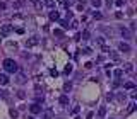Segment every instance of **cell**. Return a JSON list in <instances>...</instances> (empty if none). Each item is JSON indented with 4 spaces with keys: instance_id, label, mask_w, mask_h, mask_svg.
<instances>
[{
    "instance_id": "f1b7e54d",
    "label": "cell",
    "mask_w": 137,
    "mask_h": 119,
    "mask_svg": "<svg viewBox=\"0 0 137 119\" xmlns=\"http://www.w3.org/2000/svg\"><path fill=\"white\" fill-rule=\"evenodd\" d=\"M98 43H100L101 46H105V39H103V37H98Z\"/></svg>"
},
{
    "instance_id": "83f0119b",
    "label": "cell",
    "mask_w": 137,
    "mask_h": 119,
    "mask_svg": "<svg viewBox=\"0 0 137 119\" xmlns=\"http://www.w3.org/2000/svg\"><path fill=\"white\" fill-rule=\"evenodd\" d=\"M110 54H112V58H113V60H118V54H116V53H113V51H110Z\"/></svg>"
},
{
    "instance_id": "4dcf8cb0",
    "label": "cell",
    "mask_w": 137,
    "mask_h": 119,
    "mask_svg": "<svg viewBox=\"0 0 137 119\" xmlns=\"http://www.w3.org/2000/svg\"><path fill=\"white\" fill-rule=\"evenodd\" d=\"M115 4H116V5H118V7H120V5H122V4H123V0H116Z\"/></svg>"
},
{
    "instance_id": "603a6c76",
    "label": "cell",
    "mask_w": 137,
    "mask_h": 119,
    "mask_svg": "<svg viewBox=\"0 0 137 119\" xmlns=\"http://www.w3.org/2000/svg\"><path fill=\"white\" fill-rule=\"evenodd\" d=\"M60 24H62L63 29H69V22H67V21H60Z\"/></svg>"
},
{
    "instance_id": "d6986e66",
    "label": "cell",
    "mask_w": 137,
    "mask_h": 119,
    "mask_svg": "<svg viewBox=\"0 0 137 119\" xmlns=\"http://www.w3.org/2000/svg\"><path fill=\"white\" fill-rule=\"evenodd\" d=\"M134 109H135V102H130V104H129V109H127V111H129V112H134Z\"/></svg>"
},
{
    "instance_id": "484cf974",
    "label": "cell",
    "mask_w": 137,
    "mask_h": 119,
    "mask_svg": "<svg viewBox=\"0 0 137 119\" xmlns=\"http://www.w3.org/2000/svg\"><path fill=\"white\" fill-rule=\"evenodd\" d=\"M101 49H103L105 53H110V51H112V49H110V48H108V46H101Z\"/></svg>"
},
{
    "instance_id": "836d02e7",
    "label": "cell",
    "mask_w": 137,
    "mask_h": 119,
    "mask_svg": "<svg viewBox=\"0 0 137 119\" xmlns=\"http://www.w3.org/2000/svg\"><path fill=\"white\" fill-rule=\"evenodd\" d=\"M28 119H34V117H28Z\"/></svg>"
},
{
    "instance_id": "d4e9b609",
    "label": "cell",
    "mask_w": 137,
    "mask_h": 119,
    "mask_svg": "<svg viewBox=\"0 0 137 119\" xmlns=\"http://www.w3.org/2000/svg\"><path fill=\"white\" fill-rule=\"evenodd\" d=\"M93 17H94V19H101L103 15H101V12H94V14H93Z\"/></svg>"
},
{
    "instance_id": "7a4b0ae2",
    "label": "cell",
    "mask_w": 137,
    "mask_h": 119,
    "mask_svg": "<svg viewBox=\"0 0 137 119\" xmlns=\"http://www.w3.org/2000/svg\"><path fill=\"white\" fill-rule=\"evenodd\" d=\"M118 49H120L122 53H130V51H132L130 44H127V43H120V44H118Z\"/></svg>"
},
{
    "instance_id": "9c48e42d",
    "label": "cell",
    "mask_w": 137,
    "mask_h": 119,
    "mask_svg": "<svg viewBox=\"0 0 137 119\" xmlns=\"http://www.w3.org/2000/svg\"><path fill=\"white\" fill-rule=\"evenodd\" d=\"M105 116H106V107H100V111H98V117L103 119Z\"/></svg>"
},
{
    "instance_id": "9a60e30c",
    "label": "cell",
    "mask_w": 137,
    "mask_h": 119,
    "mask_svg": "<svg viewBox=\"0 0 137 119\" xmlns=\"http://www.w3.org/2000/svg\"><path fill=\"white\" fill-rule=\"evenodd\" d=\"M9 114H10V117H14V119H16L17 116H19V112H17L16 109H10V111H9Z\"/></svg>"
},
{
    "instance_id": "d6a6232c",
    "label": "cell",
    "mask_w": 137,
    "mask_h": 119,
    "mask_svg": "<svg viewBox=\"0 0 137 119\" xmlns=\"http://www.w3.org/2000/svg\"><path fill=\"white\" fill-rule=\"evenodd\" d=\"M58 2H60L62 5H67V0H58Z\"/></svg>"
},
{
    "instance_id": "44dd1931",
    "label": "cell",
    "mask_w": 137,
    "mask_h": 119,
    "mask_svg": "<svg viewBox=\"0 0 137 119\" xmlns=\"http://www.w3.org/2000/svg\"><path fill=\"white\" fill-rule=\"evenodd\" d=\"M17 97H19V99H24L26 97V92L24 90H19V92H17Z\"/></svg>"
},
{
    "instance_id": "f546056e",
    "label": "cell",
    "mask_w": 137,
    "mask_h": 119,
    "mask_svg": "<svg viewBox=\"0 0 137 119\" xmlns=\"http://www.w3.org/2000/svg\"><path fill=\"white\" fill-rule=\"evenodd\" d=\"M69 27H74V29H75V27H77V21H72V24L69 26Z\"/></svg>"
},
{
    "instance_id": "cb8c5ba5",
    "label": "cell",
    "mask_w": 137,
    "mask_h": 119,
    "mask_svg": "<svg viewBox=\"0 0 137 119\" xmlns=\"http://www.w3.org/2000/svg\"><path fill=\"white\" fill-rule=\"evenodd\" d=\"M70 72H72V65H67V66H65V73L69 75V73H70Z\"/></svg>"
},
{
    "instance_id": "30bf717a",
    "label": "cell",
    "mask_w": 137,
    "mask_h": 119,
    "mask_svg": "<svg viewBox=\"0 0 137 119\" xmlns=\"http://www.w3.org/2000/svg\"><path fill=\"white\" fill-rule=\"evenodd\" d=\"M31 4H33L34 7L38 9V10H41V7H43V4H41V2H40V0H31Z\"/></svg>"
},
{
    "instance_id": "3957f363",
    "label": "cell",
    "mask_w": 137,
    "mask_h": 119,
    "mask_svg": "<svg viewBox=\"0 0 137 119\" xmlns=\"http://www.w3.org/2000/svg\"><path fill=\"white\" fill-rule=\"evenodd\" d=\"M12 26H9V24H5V26H2V36H9V34L12 33Z\"/></svg>"
},
{
    "instance_id": "8992f818",
    "label": "cell",
    "mask_w": 137,
    "mask_h": 119,
    "mask_svg": "<svg viewBox=\"0 0 137 119\" xmlns=\"http://www.w3.org/2000/svg\"><path fill=\"white\" fill-rule=\"evenodd\" d=\"M9 83V77L5 73H0V85H7Z\"/></svg>"
},
{
    "instance_id": "4fadbf2b",
    "label": "cell",
    "mask_w": 137,
    "mask_h": 119,
    "mask_svg": "<svg viewBox=\"0 0 137 119\" xmlns=\"http://www.w3.org/2000/svg\"><path fill=\"white\" fill-rule=\"evenodd\" d=\"M26 82V77H24V75H17V83H24Z\"/></svg>"
},
{
    "instance_id": "5bb4252c",
    "label": "cell",
    "mask_w": 137,
    "mask_h": 119,
    "mask_svg": "<svg viewBox=\"0 0 137 119\" xmlns=\"http://www.w3.org/2000/svg\"><path fill=\"white\" fill-rule=\"evenodd\" d=\"M70 89H72V83L70 82H65V83H63V90H65V92H69Z\"/></svg>"
},
{
    "instance_id": "1f68e13d",
    "label": "cell",
    "mask_w": 137,
    "mask_h": 119,
    "mask_svg": "<svg viewBox=\"0 0 137 119\" xmlns=\"http://www.w3.org/2000/svg\"><path fill=\"white\" fill-rule=\"evenodd\" d=\"M86 119H93V112H89V114L86 116Z\"/></svg>"
},
{
    "instance_id": "5b68a950",
    "label": "cell",
    "mask_w": 137,
    "mask_h": 119,
    "mask_svg": "<svg viewBox=\"0 0 137 119\" xmlns=\"http://www.w3.org/2000/svg\"><path fill=\"white\" fill-rule=\"evenodd\" d=\"M34 44H38V37L36 36H33L29 41H26V46H28V48H31V46H34Z\"/></svg>"
},
{
    "instance_id": "ac0fdd59",
    "label": "cell",
    "mask_w": 137,
    "mask_h": 119,
    "mask_svg": "<svg viewBox=\"0 0 137 119\" xmlns=\"http://www.w3.org/2000/svg\"><path fill=\"white\" fill-rule=\"evenodd\" d=\"M45 5H46V7H53V5H55V0H45Z\"/></svg>"
},
{
    "instance_id": "7402d4cb",
    "label": "cell",
    "mask_w": 137,
    "mask_h": 119,
    "mask_svg": "<svg viewBox=\"0 0 137 119\" xmlns=\"http://www.w3.org/2000/svg\"><path fill=\"white\" fill-rule=\"evenodd\" d=\"M55 36H58V37L63 36V31H62V29H55Z\"/></svg>"
},
{
    "instance_id": "6da1fadb",
    "label": "cell",
    "mask_w": 137,
    "mask_h": 119,
    "mask_svg": "<svg viewBox=\"0 0 137 119\" xmlns=\"http://www.w3.org/2000/svg\"><path fill=\"white\" fill-rule=\"evenodd\" d=\"M4 68L9 73H16L17 72V63L14 61V60H10V58H7V60H4Z\"/></svg>"
},
{
    "instance_id": "8fae6325",
    "label": "cell",
    "mask_w": 137,
    "mask_h": 119,
    "mask_svg": "<svg viewBox=\"0 0 137 119\" xmlns=\"http://www.w3.org/2000/svg\"><path fill=\"white\" fill-rule=\"evenodd\" d=\"M125 72H129V73H132L134 72V66H132V63H125V68H123Z\"/></svg>"
},
{
    "instance_id": "ba28073f",
    "label": "cell",
    "mask_w": 137,
    "mask_h": 119,
    "mask_svg": "<svg viewBox=\"0 0 137 119\" xmlns=\"http://www.w3.org/2000/svg\"><path fill=\"white\" fill-rule=\"evenodd\" d=\"M120 33H122V36H123V37H127V39H129V37H130V31H129V29L122 27V29H120Z\"/></svg>"
},
{
    "instance_id": "ffe728a7",
    "label": "cell",
    "mask_w": 137,
    "mask_h": 119,
    "mask_svg": "<svg viewBox=\"0 0 137 119\" xmlns=\"http://www.w3.org/2000/svg\"><path fill=\"white\" fill-rule=\"evenodd\" d=\"M134 87H135L134 82H127V83H125V89H134Z\"/></svg>"
},
{
    "instance_id": "4316f807",
    "label": "cell",
    "mask_w": 137,
    "mask_h": 119,
    "mask_svg": "<svg viewBox=\"0 0 137 119\" xmlns=\"http://www.w3.org/2000/svg\"><path fill=\"white\" fill-rule=\"evenodd\" d=\"M82 37H84V39H87V37H89V31H84V33H82Z\"/></svg>"
},
{
    "instance_id": "52a82bcc",
    "label": "cell",
    "mask_w": 137,
    "mask_h": 119,
    "mask_svg": "<svg viewBox=\"0 0 137 119\" xmlns=\"http://www.w3.org/2000/svg\"><path fill=\"white\" fill-rule=\"evenodd\" d=\"M50 19H51V21H58V19H60V15H58L57 10H51V12H50Z\"/></svg>"
},
{
    "instance_id": "277c9868",
    "label": "cell",
    "mask_w": 137,
    "mask_h": 119,
    "mask_svg": "<svg viewBox=\"0 0 137 119\" xmlns=\"http://www.w3.org/2000/svg\"><path fill=\"white\" fill-rule=\"evenodd\" d=\"M29 109H31V112H33V114H40V112H41V106H40V104H33Z\"/></svg>"
},
{
    "instance_id": "e0dca14e",
    "label": "cell",
    "mask_w": 137,
    "mask_h": 119,
    "mask_svg": "<svg viewBox=\"0 0 137 119\" xmlns=\"http://www.w3.org/2000/svg\"><path fill=\"white\" fill-rule=\"evenodd\" d=\"M91 4H93V7H101V0H91Z\"/></svg>"
},
{
    "instance_id": "7c38bea8",
    "label": "cell",
    "mask_w": 137,
    "mask_h": 119,
    "mask_svg": "<svg viewBox=\"0 0 137 119\" xmlns=\"http://www.w3.org/2000/svg\"><path fill=\"white\" fill-rule=\"evenodd\" d=\"M60 104H62V106H67V104H69V97H67V95H62V97H60Z\"/></svg>"
},
{
    "instance_id": "2e32d148",
    "label": "cell",
    "mask_w": 137,
    "mask_h": 119,
    "mask_svg": "<svg viewBox=\"0 0 137 119\" xmlns=\"http://www.w3.org/2000/svg\"><path fill=\"white\" fill-rule=\"evenodd\" d=\"M122 73H123V70H122V68H118V70H115V72H113V75H115L116 78H120V77H122Z\"/></svg>"
}]
</instances>
